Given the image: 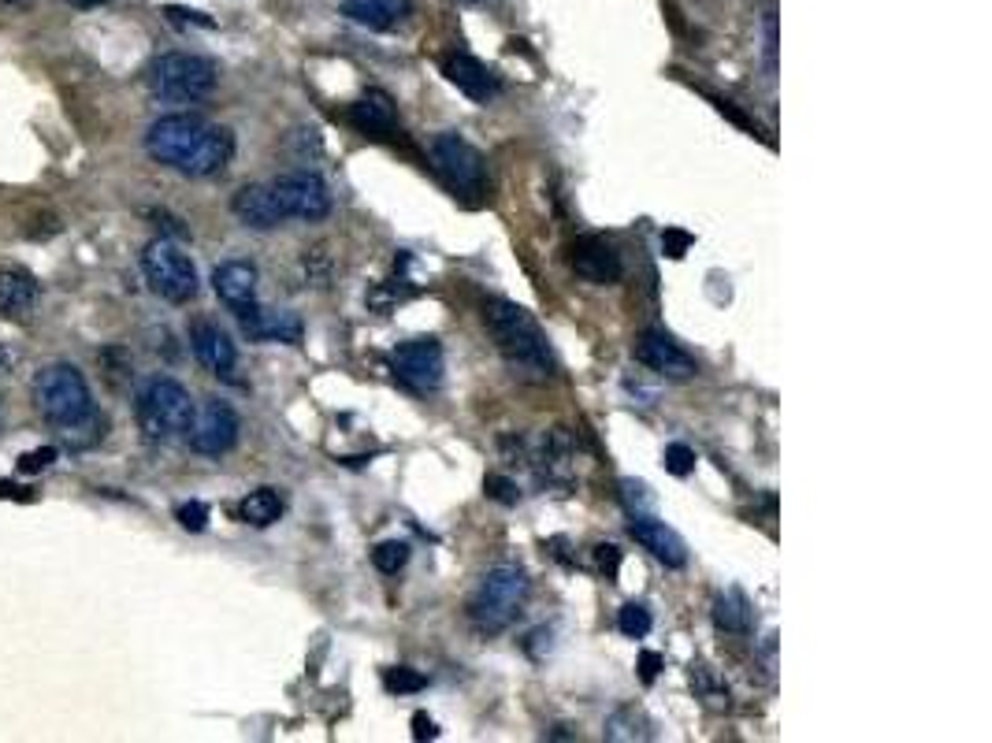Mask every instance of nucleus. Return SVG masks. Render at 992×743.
Returning a JSON list of instances; mask_svg holds the SVG:
<instances>
[{"mask_svg":"<svg viewBox=\"0 0 992 743\" xmlns=\"http://www.w3.org/2000/svg\"><path fill=\"white\" fill-rule=\"evenodd\" d=\"M145 149L164 168L205 179V175H220L231 164V157H235V134L227 131V127L209 123V119L194 116V112H171V116H160L149 127Z\"/></svg>","mask_w":992,"mask_h":743,"instance_id":"f257e3e1","label":"nucleus"},{"mask_svg":"<svg viewBox=\"0 0 992 743\" xmlns=\"http://www.w3.org/2000/svg\"><path fill=\"white\" fill-rule=\"evenodd\" d=\"M212 290L216 298L231 309V313H242L249 305H257V268L249 261H227L212 272Z\"/></svg>","mask_w":992,"mask_h":743,"instance_id":"6ab92c4d","label":"nucleus"},{"mask_svg":"<svg viewBox=\"0 0 992 743\" xmlns=\"http://www.w3.org/2000/svg\"><path fill=\"white\" fill-rule=\"evenodd\" d=\"M231 212H235L246 227H253V231H275V227H283V223H287L283 209L275 205V194H272V186L268 183L242 186V190L231 197Z\"/></svg>","mask_w":992,"mask_h":743,"instance_id":"a211bd4d","label":"nucleus"},{"mask_svg":"<svg viewBox=\"0 0 992 743\" xmlns=\"http://www.w3.org/2000/svg\"><path fill=\"white\" fill-rule=\"evenodd\" d=\"M651 625H654L651 610L640 606V602H628V606H621V613H617V628H621L628 639H643L651 632Z\"/></svg>","mask_w":992,"mask_h":743,"instance_id":"bb28decb","label":"nucleus"},{"mask_svg":"<svg viewBox=\"0 0 992 743\" xmlns=\"http://www.w3.org/2000/svg\"><path fill=\"white\" fill-rule=\"evenodd\" d=\"M272 186L275 205L283 209L287 220H327L331 212V194H327V183L316 175V171H290V175H279Z\"/></svg>","mask_w":992,"mask_h":743,"instance_id":"1a4fd4ad","label":"nucleus"},{"mask_svg":"<svg viewBox=\"0 0 992 743\" xmlns=\"http://www.w3.org/2000/svg\"><path fill=\"white\" fill-rule=\"evenodd\" d=\"M186 443L201 457H220L227 450H235L238 413L227 402H220V398H209L201 409H194V420L186 428Z\"/></svg>","mask_w":992,"mask_h":743,"instance_id":"9b49d317","label":"nucleus"},{"mask_svg":"<svg viewBox=\"0 0 992 743\" xmlns=\"http://www.w3.org/2000/svg\"><path fill=\"white\" fill-rule=\"evenodd\" d=\"M483 327H487V335L495 342V350L502 353V361L513 368V376L532 379V383H547L550 372H554V361H550L547 335L532 320L528 309L502 298L487 301Z\"/></svg>","mask_w":992,"mask_h":743,"instance_id":"f03ea898","label":"nucleus"},{"mask_svg":"<svg viewBox=\"0 0 992 743\" xmlns=\"http://www.w3.org/2000/svg\"><path fill=\"white\" fill-rule=\"evenodd\" d=\"M383 684H387V691H398V695H402V691H420L428 680L420 677V673H413V669L398 665V669H387V673H383Z\"/></svg>","mask_w":992,"mask_h":743,"instance_id":"c756f323","label":"nucleus"},{"mask_svg":"<svg viewBox=\"0 0 992 743\" xmlns=\"http://www.w3.org/2000/svg\"><path fill=\"white\" fill-rule=\"evenodd\" d=\"M38 279L23 268H4L0 272V313L19 320V316H27L34 305H38Z\"/></svg>","mask_w":992,"mask_h":743,"instance_id":"412c9836","label":"nucleus"},{"mask_svg":"<svg viewBox=\"0 0 992 743\" xmlns=\"http://www.w3.org/2000/svg\"><path fill=\"white\" fill-rule=\"evenodd\" d=\"M628 532H632V539H636L643 550H651L666 569H684V565H688V543H684L666 521H658L651 513H640V509H636L632 521H628Z\"/></svg>","mask_w":992,"mask_h":743,"instance_id":"ddd939ff","label":"nucleus"},{"mask_svg":"<svg viewBox=\"0 0 992 743\" xmlns=\"http://www.w3.org/2000/svg\"><path fill=\"white\" fill-rule=\"evenodd\" d=\"M405 561H409V543H402V539H387V543H379V547L372 550V565L387 576L402 573Z\"/></svg>","mask_w":992,"mask_h":743,"instance_id":"a878e982","label":"nucleus"},{"mask_svg":"<svg viewBox=\"0 0 992 743\" xmlns=\"http://www.w3.org/2000/svg\"><path fill=\"white\" fill-rule=\"evenodd\" d=\"M658 669H662V654L643 651V658H640V677H643V684H651V680L658 677Z\"/></svg>","mask_w":992,"mask_h":743,"instance_id":"c9c22d12","label":"nucleus"},{"mask_svg":"<svg viewBox=\"0 0 992 743\" xmlns=\"http://www.w3.org/2000/svg\"><path fill=\"white\" fill-rule=\"evenodd\" d=\"M350 119H353V127H361V131H368V134H394V127H398V112H394V101L387 97L383 90H368L357 105L350 108Z\"/></svg>","mask_w":992,"mask_h":743,"instance_id":"4be33fe9","label":"nucleus"},{"mask_svg":"<svg viewBox=\"0 0 992 743\" xmlns=\"http://www.w3.org/2000/svg\"><path fill=\"white\" fill-rule=\"evenodd\" d=\"M431 164L446 179L450 190L465 197H480L487 190V160L476 145H469L461 134L446 131L431 142Z\"/></svg>","mask_w":992,"mask_h":743,"instance_id":"6e6552de","label":"nucleus"},{"mask_svg":"<svg viewBox=\"0 0 992 743\" xmlns=\"http://www.w3.org/2000/svg\"><path fill=\"white\" fill-rule=\"evenodd\" d=\"M443 75L450 82H454L457 90L465 93V97H472V101H480V105H487L491 97H498V90H502V82H498V75L491 71V67L483 64V60H476V56H469V53H454V56H446V64H443Z\"/></svg>","mask_w":992,"mask_h":743,"instance_id":"f3484780","label":"nucleus"},{"mask_svg":"<svg viewBox=\"0 0 992 743\" xmlns=\"http://www.w3.org/2000/svg\"><path fill=\"white\" fill-rule=\"evenodd\" d=\"M602 736L621 743V740H651L654 732L640 706H621V710H614V714L606 717V732Z\"/></svg>","mask_w":992,"mask_h":743,"instance_id":"393cba45","label":"nucleus"},{"mask_svg":"<svg viewBox=\"0 0 992 743\" xmlns=\"http://www.w3.org/2000/svg\"><path fill=\"white\" fill-rule=\"evenodd\" d=\"M595 550H599L595 558H599V569H602V573H606V576H617V565H621V550L610 547V543H602V547H595Z\"/></svg>","mask_w":992,"mask_h":743,"instance_id":"f704fd0d","label":"nucleus"},{"mask_svg":"<svg viewBox=\"0 0 992 743\" xmlns=\"http://www.w3.org/2000/svg\"><path fill=\"white\" fill-rule=\"evenodd\" d=\"M67 4H71V8H82V12H90V8H101L105 0H67Z\"/></svg>","mask_w":992,"mask_h":743,"instance_id":"58836bf2","label":"nucleus"},{"mask_svg":"<svg viewBox=\"0 0 992 743\" xmlns=\"http://www.w3.org/2000/svg\"><path fill=\"white\" fill-rule=\"evenodd\" d=\"M134 413H138V428L149 443H171V439H179L186 435L190 428V420H194V398L186 391L179 379H149L138 394V405H134Z\"/></svg>","mask_w":992,"mask_h":743,"instance_id":"39448f33","label":"nucleus"},{"mask_svg":"<svg viewBox=\"0 0 992 743\" xmlns=\"http://www.w3.org/2000/svg\"><path fill=\"white\" fill-rule=\"evenodd\" d=\"M190 346H194V357L209 368L212 376L235 379L238 350H235V342H231V335H227L220 324L197 320V324L190 327Z\"/></svg>","mask_w":992,"mask_h":743,"instance_id":"4468645a","label":"nucleus"},{"mask_svg":"<svg viewBox=\"0 0 992 743\" xmlns=\"http://www.w3.org/2000/svg\"><path fill=\"white\" fill-rule=\"evenodd\" d=\"M688 242H692L688 235H680V231H669V235H666V253L673 257V261H677V257H684Z\"/></svg>","mask_w":992,"mask_h":743,"instance_id":"4c0bfd02","label":"nucleus"},{"mask_svg":"<svg viewBox=\"0 0 992 743\" xmlns=\"http://www.w3.org/2000/svg\"><path fill=\"white\" fill-rule=\"evenodd\" d=\"M766 67L770 75L777 71V15L766 12Z\"/></svg>","mask_w":992,"mask_h":743,"instance_id":"473e14b6","label":"nucleus"},{"mask_svg":"<svg viewBox=\"0 0 992 743\" xmlns=\"http://www.w3.org/2000/svg\"><path fill=\"white\" fill-rule=\"evenodd\" d=\"M528 573L521 565H495L469 599V617L480 632H506L528 602Z\"/></svg>","mask_w":992,"mask_h":743,"instance_id":"20e7f679","label":"nucleus"},{"mask_svg":"<svg viewBox=\"0 0 992 743\" xmlns=\"http://www.w3.org/2000/svg\"><path fill=\"white\" fill-rule=\"evenodd\" d=\"M342 15L368 30H394L413 15V0H342Z\"/></svg>","mask_w":992,"mask_h":743,"instance_id":"aec40b11","label":"nucleus"},{"mask_svg":"<svg viewBox=\"0 0 992 743\" xmlns=\"http://www.w3.org/2000/svg\"><path fill=\"white\" fill-rule=\"evenodd\" d=\"M164 12H168L175 23H194V27H209V30L216 27L205 12H190V8H164Z\"/></svg>","mask_w":992,"mask_h":743,"instance_id":"72a5a7b5","label":"nucleus"},{"mask_svg":"<svg viewBox=\"0 0 992 743\" xmlns=\"http://www.w3.org/2000/svg\"><path fill=\"white\" fill-rule=\"evenodd\" d=\"M662 465H666V472H673V476H688V472L695 469V450L688 443H669L666 454H662Z\"/></svg>","mask_w":992,"mask_h":743,"instance_id":"c85d7f7f","label":"nucleus"},{"mask_svg":"<svg viewBox=\"0 0 992 743\" xmlns=\"http://www.w3.org/2000/svg\"><path fill=\"white\" fill-rule=\"evenodd\" d=\"M238 324L246 331L249 339L257 342H290L298 346L305 327H301L298 313H287V309H264V305H249L238 313Z\"/></svg>","mask_w":992,"mask_h":743,"instance_id":"dca6fc26","label":"nucleus"},{"mask_svg":"<svg viewBox=\"0 0 992 743\" xmlns=\"http://www.w3.org/2000/svg\"><path fill=\"white\" fill-rule=\"evenodd\" d=\"M34 405H38V413L53 428L64 431L71 450H82L79 431L105 428V420H101L97 405H93L90 383H86V376H82L79 368L67 365V361L45 365L34 376Z\"/></svg>","mask_w":992,"mask_h":743,"instance_id":"7ed1b4c3","label":"nucleus"},{"mask_svg":"<svg viewBox=\"0 0 992 743\" xmlns=\"http://www.w3.org/2000/svg\"><path fill=\"white\" fill-rule=\"evenodd\" d=\"M714 625L721 632H729V636H747L751 625H755V610H751V602L744 599V591L740 587H729L725 595L714 599Z\"/></svg>","mask_w":992,"mask_h":743,"instance_id":"5701e85b","label":"nucleus"},{"mask_svg":"<svg viewBox=\"0 0 992 743\" xmlns=\"http://www.w3.org/2000/svg\"><path fill=\"white\" fill-rule=\"evenodd\" d=\"M439 729H435V721L428 714H417L413 717V740H435Z\"/></svg>","mask_w":992,"mask_h":743,"instance_id":"e433bc0d","label":"nucleus"},{"mask_svg":"<svg viewBox=\"0 0 992 743\" xmlns=\"http://www.w3.org/2000/svg\"><path fill=\"white\" fill-rule=\"evenodd\" d=\"M483 487H487V495L498 498V502H506V506H513V502H517V483L506 480V476H498V472H491Z\"/></svg>","mask_w":992,"mask_h":743,"instance_id":"7c9ffc66","label":"nucleus"},{"mask_svg":"<svg viewBox=\"0 0 992 743\" xmlns=\"http://www.w3.org/2000/svg\"><path fill=\"white\" fill-rule=\"evenodd\" d=\"M12 4H15V0H12Z\"/></svg>","mask_w":992,"mask_h":743,"instance_id":"ea45409f","label":"nucleus"},{"mask_svg":"<svg viewBox=\"0 0 992 743\" xmlns=\"http://www.w3.org/2000/svg\"><path fill=\"white\" fill-rule=\"evenodd\" d=\"M142 275L149 290L171 305H186L197 298V268L171 238H157L142 249Z\"/></svg>","mask_w":992,"mask_h":743,"instance_id":"0eeeda50","label":"nucleus"},{"mask_svg":"<svg viewBox=\"0 0 992 743\" xmlns=\"http://www.w3.org/2000/svg\"><path fill=\"white\" fill-rule=\"evenodd\" d=\"M238 517L253 528H268L283 517V498L275 487H257V491H249L242 502H238Z\"/></svg>","mask_w":992,"mask_h":743,"instance_id":"b1692460","label":"nucleus"},{"mask_svg":"<svg viewBox=\"0 0 992 743\" xmlns=\"http://www.w3.org/2000/svg\"><path fill=\"white\" fill-rule=\"evenodd\" d=\"M216 79H220L216 64L194 53L157 56L149 64V71H145L149 93L160 97L164 105H197V101H205L216 90Z\"/></svg>","mask_w":992,"mask_h":743,"instance_id":"423d86ee","label":"nucleus"},{"mask_svg":"<svg viewBox=\"0 0 992 743\" xmlns=\"http://www.w3.org/2000/svg\"><path fill=\"white\" fill-rule=\"evenodd\" d=\"M632 357H636L643 368H651V372H658V376H666V379H692L695 372H699L692 353L684 350L680 342L669 339L666 331H658V327H647V331L636 335V342H632Z\"/></svg>","mask_w":992,"mask_h":743,"instance_id":"f8f14e48","label":"nucleus"},{"mask_svg":"<svg viewBox=\"0 0 992 743\" xmlns=\"http://www.w3.org/2000/svg\"><path fill=\"white\" fill-rule=\"evenodd\" d=\"M573 272L580 279H588V283H599V287H610L621 279V253H617L606 238L599 235H588V238H576L573 242Z\"/></svg>","mask_w":992,"mask_h":743,"instance_id":"2eb2a0df","label":"nucleus"},{"mask_svg":"<svg viewBox=\"0 0 992 743\" xmlns=\"http://www.w3.org/2000/svg\"><path fill=\"white\" fill-rule=\"evenodd\" d=\"M209 517H212V509L205 506V502H197V498H190L183 506H175V521L183 524L186 532H205V528H209Z\"/></svg>","mask_w":992,"mask_h":743,"instance_id":"cd10ccee","label":"nucleus"},{"mask_svg":"<svg viewBox=\"0 0 992 743\" xmlns=\"http://www.w3.org/2000/svg\"><path fill=\"white\" fill-rule=\"evenodd\" d=\"M53 457H56L53 446H41V450H34V454L19 457V472H23V476H34V472L49 469V465H53Z\"/></svg>","mask_w":992,"mask_h":743,"instance_id":"2f4dec72","label":"nucleus"},{"mask_svg":"<svg viewBox=\"0 0 992 743\" xmlns=\"http://www.w3.org/2000/svg\"><path fill=\"white\" fill-rule=\"evenodd\" d=\"M391 368H394V376H398V383H405L413 394L439 391V387H443V372H446L443 346H439V339L402 342V346L391 353Z\"/></svg>","mask_w":992,"mask_h":743,"instance_id":"9d476101","label":"nucleus"}]
</instances>
